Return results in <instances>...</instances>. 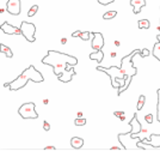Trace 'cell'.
<instances>
[{"label":"cell","mask_w":160,"mask_h":151,"mask_svg":"<svg viewBox=\"0 0 160 151\" xmlns=\"http://www.w3.org/2000/svg\"><path fill=\"white\" fill-rule=\"evenodd\" d=\"M42 63L44 65H50L59 80L63 82V83L71 82L72 78L77 74L74 71V66L78 64V59L66 53L59 51H49L42 59Z\"/></svg>","instance_id":"obj_1"},{"label":"cell","mask_w":160,"mask_h":151,"mask_svg":"<svg viewBox=\"0 0 160 151\" xmlns=\"http://www.w3.org/2000/svg\"><path fill=\"white\" fill-rule=\"evenodd\" d=\"M29 80H32V82H35V83H41V82L44 80L42 73L37 71L34 65H30L26 70L23 71V73L21 76H18V77L15 80H12L11 83H5L4 86H7L12 91L21 90V89H23L26 85V83H28Z\"/></svg>","instance_id":"obj_2"},{"label":"cell","mask_w":160,"mask_h":151,"mask_svg":"<svg viewBox=\"0 0 160 151\" xmlns=\"http://www.w3.org/2000/svg\"><path fill=\"white\" fill-rule=\"evenodd\" d=\"M36 104L34 102H29V103H24L19 107L18 114L22 116L23 119H37L38 113L36 112Z\"/></svg>","instance_id":"obj_3"},{"label":"cell","mask_w":160,"mask_h":151,"mask_svg":"<svg viewBox=\"0 0 160 151\" xmlns=\"http://www.w3.org/2000/svg\"><path fill=\"white\" fill-rule=\"evenodd\" d=\"M21 29H22V35L28 40V42H35L36 41V26L35 24L29 23V22H22L21 24Z\"/></svg>","instance_id":"obj_4"},{"label":"cell","mask_w":160,"mask_h":151,"mask_svg":"<svg viewBox=\"0 0 160 151\" xmlns=\"http://www.w3.org/2000/svg\"><path fill=\"white\" fill-rule=\"evenodd\" d=\"M6 10H7L10 15L18 16L21 13V0H7Z\"/></svg>","instance_id":"obj_5"},{"label":"cell","mask_w":160,"mask_h":151,"mask_svg":"<svg viewBox=\"0 0 160 151\" xmlns=\"http://www.w3.org/2000/svg\"><path fill=\"white\" fill-rule=\"evenodd\" d=\"M93 38H92V48L95 51H101L104 47V37L101 32H92Z\"/></svg>","instance_id":"obj_6"},{"label":"cell","mask_w":160,"mask_h":151,"mask_svg":"<svg viewBox=\"0 0 160 151\" xmlns=\"http://www.w3.org/2000/svg\"><path fill=\"white\" fill-rule=\"evenodd\" d=\"M0 30L5 34H9V35H13V34H16V35H19V34H22V29L18 28V26H13L11 24H9L7 22L3 23L0 25Z\"/></svg>","instance_id":"obj_7"},{"label":"cell","mask_w":160,"mask_h":151,"mask_svg":"<svg viewBox=\"0 0 160 151\" xmlns=\"http://www.w3.org/2000/svg\"><path fill=\"white\" fill-rule=\"evenodd\" d=\"M129 123H130V126H131L130 134H136V133L142 131V126H141V123H140L139 120H137V114L136 113L134 114V119H133Z\"/></svg>","instance_id":"obj_8"},{"label":"cell","mask_w":160,"mask_h":151,"mask_svg":"<svg viewBox=\"0 0 160 151\" xmlns=\"http://www.w3.org/2000/svg\"><path fill=\"white\" fill-rule=\"evenodd\" d=\"M130 5L135 15H139L141 12L142 7L146 6V0H130Z\"/></svg>","instance_id":"obj_9"},{"label":"cell","mask_w":160,"mask_h":151,"mask_svg":"<svg viewBox=\"0 0 160 151\" xmlns=\"http://www.w3.org/2000/svg\"><path fill=\"white\" fill-rule=\"evenodd\" d=\"M143 142L149 143L154 149L160 148V134H152L149 138H145Z\"/></svg>","instance_id":"obj_10"},{"label":"cell","mask_w":160,"mask_h":151,"mask_svg":"<svg viewBox=\"0 0 160 151\" xmlns=\"http://www.w3.org/2000/svg\"><path fill=\"white\" fill-rule=\"evenodd\" d=\"M71 145L73 149H81L83 145H84V139L80 138V137H73V138L71 139Z\"/></svg>","instance_id":"obj_11"},{"label":"cell","mask_w":160,"mask_h":151,"mask_svg":"<svg viewBox=\"0 0 160 151\" xmlns=\"http://www.w3.org/2000/svg\"><path fill=\"white\" fill-rule=\"evenodd\" d=\"M90 59L91 60H96L97 63H102L103 59H104V52L101 51H96L95 53H91L90 54Z\"/></svg>","instance_id":"obj_12"},{"label":"cell","mask_w":160,"mask_h":151,"mask_svg":"<svg viewBox=\"0 0 160 151\" xmlns=\"http://www.w3.org/2000/svg\"><path fill=\"white\" fill-rule=\"evenodd\" d=\"M152 54L154 55L159 61H160V41H158V42H155L154 47H153V52Z\"/></svg>","instance_id":"obj_13"},{"label":"cell","mask_w":160,"mask_h":151,"mask_svg":"<svg viewBox=\"0 0 160 151\" xmlns=\"http://www.w3.org/2000/svg\"><path fill=\"white\" fill-rule=\"evenodd\" d=\"M0 48H1V53H4L7 58H12L13 54H12V51L10 49V48L7 46H5L4 43H0Z\"/></svg>","instance_id":"obj_14"},{"label":"cell","mask_w":160,"mask_h":151,"mask_svg":"<svg viewBox=\"0 0 160 151\" xmlns=\"http://www.w3.org/2000/svg\"><path fill=\"white\" fill-rule=\"evenodd\" d=\"M151 26V23L148 19H141L139 20V28L140 29H149Z\"/></svg>","instance_id":"obj_15"},{"label":"cell","mask_w":160,"mask_h":151,"mask_svg":"<svg viewBox=\"0 0 160 151\" xmlns=\"http://www.w3.org/2000/svg\"><path fill=\"white\" fill-rule=\"evenodd\" d=\"M116 15H117L116 11H108V12H105L104 15H103V19H111V18H115Z\"/></svg>","instance_id":"obj_16"},{"label":"cell","mask_w":160,"mask_h":151,"mask_svg":"<svg viewBox=\"0 0 160 151\" xmlns=\"http://www.w3.org/2000/svg\"><path fill=\"white\" fill-rule=\"evenodd\" d=\"M145 102H146V97L143 95H141L139 97V102H137V111H141L142 107L145 106Z\"/></svg>","instance_id":"obj_17"},{"label":"cell","mask_w":160,"mask_h":151,"mask_svg":"<svg viewBox=\"0 0 160 151\" xmlns=\"http://www.w3.org/2000/svg\"><path fill=\"white\" fill-rule=\"evenodd\" d=\"M37 11H38V5L31 6V9H30L29 12H28V16H29V17H34L36 13H37Z\"/></svg>","instance_id":"obj_18"},{"label":"cell","mask_w":160,"mask_h":151,"mask_svg":"<svg viewBox=\"0 0 160 151\" xmlns=\"http://www.w3.org/2000/svg\"><path fill=\"white\" fill-rule=\"evenodd\" d=\"M91 34L90 31H81V34H80V38H81L83 41H89L90 37H91Z\"/></svg>","instance_id":"obj_19"},{"label":"cell","mask_w":160,"mask_h":151,"mask_svg":"<svg viewBox=\"0 0 160 151\" xmlns=\"http://www.w3.org/2000/svg\"><path fill=\"white\" fill-rule=\"evenodd\" d=\"M74 125L75 126H85L86 125V119L85 118H78L74 120Z\"/></svg>","instance_id":"obj_20"},{"label":"cell","mask_w":160,"mask_h":151,"mask_svg":"<svg viewBox=\"0 0 160 151\" xmlns=\"http://www.w3.org/2000/svg\"><path fill=\"white\" fill-rule=\"evenodd\" d=\"M157 111H158V120L160 122V89H158V107H157Z\"/></svg>","instance_id":"obj_21"},{"label":"cell","mask_w":160,"mask_h":151,"mask_svg":"<svg viewBox=\"0 0 160 151\" xmlns=\"http://www.w3.org/2000/svg\"><path fill=\"white\" fill-rule=\"evenodd\" d=\"M114 115H115V116H118L121 121H123V120L125 119V115H124L123 112H114Z\"/></svg>","instance_id":"obj_22"},{"label":"cell","mask_w":160,"mask_h":151,"mask_svg":"<svg viewBox=\"0 0 160 151\" xmlns=\"http://www.w3.org/2000/svg\"><path fill=\"white\" fill-rule=\"evenodd\" d=\"M145 120L147 123H152L153 122V114H147L145 116Z\"/></svg>","instance_id":"obj_23"},{"label":"cell","mask_w":160,"mask_h":151,"mask_svg":"<svg viewBox=\"0 0 160 151\" xmlns=\"http://www.w3.org/2000/svg\"><path fill=\"white\" fill-rule=\"evenodd\" d=\"M115 0H98V3L101 4V5H109V4H111V3H114Z\"/></svg>","instance_id":"obj_24"},{"label":"cell","mask_w":160,"mask_h":151,"mask_svg":"<svg viewBox=\"0 0 160 151\" xmlns=\"http://www.w3.org/2000/svg\"><path fill=\"white\" fill-rule=\"evenodd\" d=\"M43 129H44V131H49V129H50V123L44 121L43 122Z\"/></svg>","instance_id":"obj_25"},{"label":"cell","mask_w":160,"mask_h":151,"mask_svg":"<svg viewBox=\"0 0 160 151\" xmlns=\"http://www.w3.org/2000/svg\"><path fill=\"white\" fill-rule=\"evenodd\" d=\"M140 55H141L142 58H143V57H148V55H149V51L145 48V49H142V52H141V54H140Z\"/></svg>","instance_id":"obj_26"},{"label":"cell","mask_w":160,"mask_h":151,"mask_svg":"<svg viewBox=\"0 0 160 151\" xmlns=\"http://www.w3.org/2000/svg\"><path fill=\"white\" fill-rule=\"evenodd\" d=\"M80 34H81V31L77 30V31H74V32L72 34V37H80Z\"/></svg>","instance_id":"obj_27"},{"label":"cell","mask_w":160,"mask_h":151,"mask_svg":"<svg viewBox=\"0 0 160 151\" xmlns=\"http://www.w3.org/2000/svg\"><path fill=\"white\" fill-rule=\"evenodd\" d=\"M44 150H45V151H55L56 148H55V146H45Z\"/></svg>","instance_id":"obj_28"},{"label":"cell","mask_w":160,"mask_h":151,"mask_svg":"<svg viewBox=\"0 0 160 151\" xmlns=\"http://www.w3.org/2000/svg\"><path fill=\"white\" fill-rule=\"evenodd\" d=\"M110 150H122V148H117V146H112V148H110Z\"/></svg>","instance_id":"obj_29"},{"label":"cell","mask_w":160,"mask_h":151,"mask_svg":"<svg viewBox=\"0 0 160 151\" xmlns=\"http://www.w3.org/2000/svg\"><path fill=\"white\" fill-rule=\"evenodd\" d=\"M66 42H67V38H61V43L62 44H66Z\"/></svg>","instance_id":"obj_30"},{"label":"cell","mask_w":160,"mask_h":151,"mask_svg":"<svg viewBox=\"0 0 160 151\" xmlns=\"http://www.w3.org/2000/svg\"><path fill=\"white\" fill-rule=\"evenodd\" d=\"M77 115H78V118H83V113H81V112H78Z\"/></svg>","instance_id":"obj_31"},{"label":"cell","mask_w":160,"mask_h":151,"mask_svg":"<svg viewBox=\"0 0 160 151\" xmlns=\"http://www.w3.org/2000/svg\"><path fill=\"white\" fill-rule=\"evenodd\" d=\"M43 103H44V104H48V103H49V100H47V98L43 100Z\"/></svg>","instance_id":"obj_32"},{"label":"cell","mask_w":160,"mask_h":151,"mask_svg":"<svg viewBox=\"0 0 160 151\" xmlns=\"http://www.w3.org/2000/svg\"><path fill=\"white\" fill-rule=\"evenodd\" d=\"M119 44H121V43H119V41H115V46H117V47H118Z\"/></svg>","instance_id":"obj_33"},{"label":"cell","mask_w":160,"mask_h":151,"mask_svg":"<svg viewBox=\"0 0 160 151\" xmlns=\"http://www.w3.org/2000/svg\"><path fill=\"white\" fill-rule=\"evenodd\" d=\"M157 38H158V41H160V34H159V35L157 36Z\"/></svg>","instance_id":"obj_34"}]
</instances>
